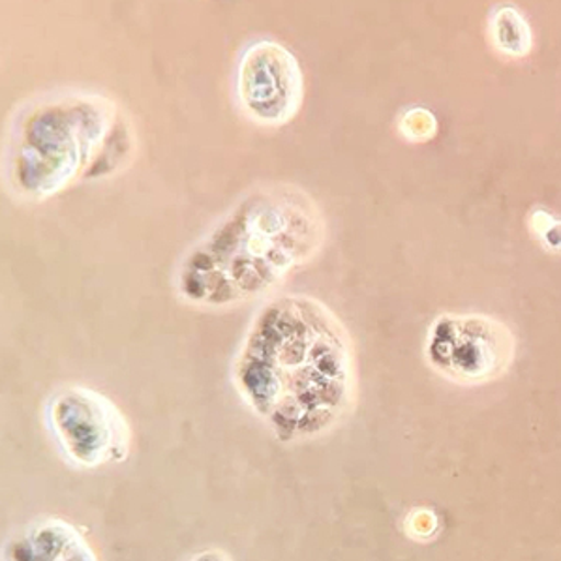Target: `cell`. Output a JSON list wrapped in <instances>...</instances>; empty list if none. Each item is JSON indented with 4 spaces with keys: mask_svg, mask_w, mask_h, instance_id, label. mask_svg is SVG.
<instances>
[{
    "mask_svg": "<svg viewBox=\"0 0 561 561\" xmlns=\"http://www.w3.org/2000/svg\"><path fill=\"white\" fill-rule=\"evenodd\" d=\"M194 561H228L222 554L218 552H207V554L197 556Z\"/></svg>",
    "mask_w": 561,
    "mask_h": 561,
    "instance_id": "cell-7",
    "label": "cell"
},
{
    "mask_svg": "<svg viewBox=\"0 0 561 561\" xmlns=\"http://www.w3.org/2000/svg\"><path fill=\"white\" fill-rule=\"evenodd\" d=\"M233 378L242 399L278 436L320 434L346 412L352 397L346 333L320 300L284 295L255 316Z\"/></svg>",
    "mask_w": 561,
    "mask_h": 561,
    "instance_id": "cell-1",
    "label": "cell"
},
{
    "mask_svg": "<svg viewBox=\"0 0 561 561\" xmlns=\"http://www.w3.org/2000/svg\"><path fill=\"white\" fill-rule=\"evenodd\" d=\"M100 96H62L26 113L12 144L13 184L25 196H53L78 176H99L126 154V131Z\"/></svg>",
    "mask_w": 561,
    "mask_h": 561,
    "instance_id": "cell-3",
    "label": "cell"
},
{
    "mask_svg": "<svg viewBox=\"0 0 561 561\" xmlns=\"http://www.w3.org/2000/svg\"><path fill=\"white\" fill-rule=\"evenodd\" d=\"M237 92L244 112L260 125L289 123L302 102V72L294 53L273 39L254 42L239 60Z\"/></svg>",
    "mask_w": 561,
    "mask_h": 561,
    "instance_id": "cell-5",
    "label": "cell"
},
{
    "mask_svg": "<svg viewBox=\"0 0 561 561\" xmlns=\"http://www.w3.org/2000/svg\"><path fill=\"white\" fill-rule=\"evenodd\" d=\"M7 561H96L78 529L62 520H44L13 537Z\"/></svg>",
    "mask_w": 561,
    "mask_h": 561,
    "instance_id": "cell-6",
    "label": "cell"
},
{
    "mask_svg": "<svg viewBox=\"0 0 561 561\" xmlns=\"http://www.w3.org/2000/svg\"><path fill=\"white\" fill-rule=\"evenodd\" d=\"M47 417L66 457L78 466H100L125 457L128 426L104 394L68 387L49 400Z\"/></svg>",
    "mask_w": 561,
    "mask_h": 561,
    "instance_id": "cell-4",
    "label": "cell"
},
{
    "mask_svg": "<svg viewBox=\"0 0 561 561\" xmlns=\"http://www.w3.org/2000/svg\"><path fill=\"white\" fill-rule=\"evenodd\" d=\"M321 242V210L305 192L254 190L186 254L176 276L179 294L215 308L255 299L312 260Z\"/></svg>",
    "mask_w": 561,
    "mask_h": 561,
    "instance_id": "cell-2",
    "label": "cell"
}]
</instances>
